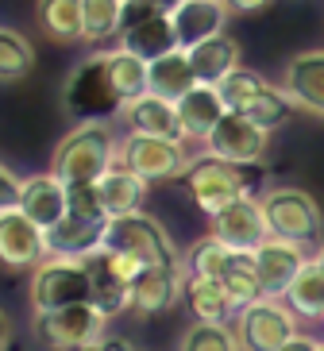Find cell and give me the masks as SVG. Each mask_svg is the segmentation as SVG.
I'll use <instances>...</instances> for the list:
<instances>
[{
	"instance_id": "1",
	"label": "cell",
	"mask_w": 324,
	"mask_h": 351,
	"mask_svg": "<svg viewBox=\"0 0 324 351\" xmlns=\"http://www.w3.org/2000/svg\"><path fill=\"white\" fill-rule=\"evenodd\" d=\"M116 162H120V139H116L112 124L77 120L54 143L51 174H58L66 186H85V182H101Z\"/></svg>"
},
{
	"instance_id": "2",
	"label": "cell",
	"mask_w": 324,
	"mask_h": 351,
	"mask_svg": "<svg viewBox=\"0 0 324 351\" xmlns=\"http://www.w3.org/2000/svg\"><path fill=\"white\" fill-rule=\"evenodd\" d=\"M182 182H186L189 197H193V205H197L205 217H216L220 208L232 205L236 197L251 193L247 166L228 162V158H216V155H209V151H205V155H197V158H189Z\"/></svg>"
},
{
	"instance_id": "3",
	"label": "cell",
	"mask_w": 324,
	"mask_h": 351,
	"mask_svg": "<svg viewBox=\"0 0 324 351\" xmlns=\"http://www.w3.org/2000/svg\"><path fill=\"white\" fill-rule=\"evenodd\" d=\"M105 247L127 251L132 258H139L143 267H182L186 258L178 255L174 239L155 217H147L143 208L139 213H127V217H112L105 228Z\"/></svg>"
},
{
	"instance_id": "4",
	"label": "cell",
	"mask_w": 324,
	"mask_h": 351,
	"mask_svg": "<svg viewBox=\"0 0 324 351\" xmlns=\"http://www.w3.org/2000/svg\"><path fill=\"white\" fill-rule=\"evenodd\" d=\"M262 213H266V224H271V236L290 239V243H316L324 232V213L313 197L297 186H274L259 197Z\"/></svg>"
},
{
	"instance_id": "5",
	"label": "cell",
	"mask_w": 324,
	"mask_h": 351,
	"mask_svg": "<svg viewBox=\"0 0 324 351\" xmlns=\"http://www.w3.org/2000/svg\"><path fill=\"white\" fill-rule=\"evenodd\" d=\"M105 324L108 320L89 301L35 313V336L47 351H89L93 343H101L108 336Z\"/></svg>"
},
{
	"instance_id": "6",
	"label": "cell",
	"mask_w": 324,
	"mask_h": 351,
	"mask_svg": "<svg viewBox=\"0 0 324 351\" xmlns=\"http://www.w3.org/2000/svg\"><path fill=\"white\" fill-rule=\"evenodd\" d=\"M35 313L62 309V305H82L89 301V267L85 258H58L47 255L32 270V286H27Z\"/></svg>"
},
{
	"instance_id": "7",
	"label": "cell",
	"mask_w": 324,
	"mask_h": 351,
	"mask_svg": "<svg viewBox=\"0 0 324 351\" xmlns=\"http://www.w3.org/2000/svg\"><path fill=\"white\" fill-rule=\"evenodd\" d=\"M66 112L73 120H105V116L120 112V97H116L112 82H108L105 54L93 51L73 66V73L66 77Z\"/></svg>"
},
{
	"instance_id": "8",
	"label": "cell",
	"mask_w": 324,
	"mask_h": 351,
	"mask_svg": "<svg viewBox=\"0 0 324 351\" xmlns=\"http://www.w3.org/2000/svg\"><path fill=\"white\" fill-rule=\"evenodd\" d=\"M232 328L243 351H278L297 336V313L286 305V298H259L232 317Z\"/></svg>"
},
{
	"instance_id": "9",
	"label": "cell",
	"mask_w": 324,
	"mask_h": 351,
	"mask_svg": "<svg viewBox=\"0 0 324 351\" xmlns=\"http://www.w3.org/2000/svg\"><path fill=\"white\" fill-rule=\"evenodd\" d=\"M120 162H124L127 170H136L143 182H170V178L186 174L189 155H186V143H182V139L127 132L124 139H120Z\"/></svg>"
},
{
	"instance_id": "10",
	"label": "cell",
	"mask_w": 324,
	"mask_h": 351,
	"mask_svg": "<svg viewBox=\"0 0 324 351\" xmlns=\"http://www.w3.org/2000/svg\"><path fill=\"white\" fill-rule=\"evenodd\" d=\"M212 220V236L224 239L232 251H243L251 255L262 239H271V224H266V213H262V201L255 193L236 197L232 205H224Z\"/></svg>"
},
{
	"instance_id": "11",
	"label": "cell",
	"mask_w": 324,
	"mask_h": 351,
	"mask_svg": "<svg viewBox=\"0 0 324 351\" xmlns=\"http://www.w3.org/2000/svg\"><path fill=\"white\" fill-rule=\"evenodd\" d=\"M205 151L216 158H228V162H240V166H255L266 158L271 151V132H262L259 124H251L247 116L240 112H224L212 135L205 139Z\"/></svg>"
},
{
	"instance_id": "12",
	"label": "cell",
	"mask_w": 324,
	"mask_h": 351,
	"mask_svg": "<svg viewBox=\"0 0 324 351\" xmlns=\"http://www.w3.org/2000/svg\"><path fill=\"white\" fill-rule=\"evenodd\" d=\"M47 251V232L35 220H27L20 208L0 213V267L8 270H35Z\"/></svg>"
},
{
	"instance_id": "13",
	"label": "cell",
	"mask_w": 324,
	"mask_h": 351,
	"mask_svg": "<svg viewBox=\"0 0 324 351\" xmlns=\"http://www.w3.org/2000/svg\"><path fill=\"white\" fill-rule=\"evenodd\" d=\"M251 258H255V270H259V282L266 289V298H286L290 282L309 263V251H305V243H290V239L271 236L251 251Z\"/></svg>"
},
{
	"instance_id": "14",
	"label": "cell",
	"mask_w": 324,
	"mask_h": 351,
	"mask_svg": "<svg viewBox=\"0 0 324 351\" xmlns=\"http://www.w3.org/2000/svg\"><path fill=\"white\" fill-rule=\"evenodd\" d=\"M182 289H186V263L182 267H143L139 278L132 282V309L139 317L170 313L182 301Z\"/></svg>"
},
{
	"instance_id": "15",
	"label": "cell",
	"mask_w": 324,
	"mask_h": 351,
	"mask_svg": "<svg viewBox=\"0 0 324 351\" xmlns=\"http://www.w3.org/2000/svg\"><path fill=\"white\" fill-rule=\"evenodd\" d=\"M27 220H35V224L47 232V228H54L58 220L66 217V182L58 174H27L20 182V205H16Z\"/></svg>"
},
{
	"instance_id": "16",
	"label": "cell",
	"mask_w": 324,
	"mask_h": 351,
	"mask_svg": "<svg viewBox=\"0 0 324 351\" xmlns=\"http://www.w3.org/2000/svg\"><path fill=\"white\" fill-rule=\"evenodd\" d=\"M116 116L127 124V132L162 135V139H182V143H186V132H182L174 101H162V97H155V93H139V97H132V101H124Z\"/></svg>"
},
{
	"instance_id": "17",
	"label": "cell",
	"mask_w": 324,
	"mask_h": 351,
	"mask_svg": "<svg viewBox=\"0 0 324 351\" xmlns=\"http://www.w3.org/2000/svg\"><path fill=\"white\" fill-rule=\"evenodd\" d=\"M282 89L305 112L324 116V51H301L286 62Z\"/></svg>"
},
{
	"instance_id": "18",
	"label": "cell",
	"mask_w": 324,
	"mask_h": 351,
	"mask_svg": "<svg viewBox=\"0 0 324 351\" xmlns=\"http://www.w3.org/2000/svg\"><path fill=\"white\" fill-rule=\"evenodd\" d=\"M228 4L224 0H182L178 8L170 12V23H174V35H178V47H197V43L212 39L228 27Z\"/></svg>"
},
{
	"instance_id": "19",
	"label": "cell",
	"mask_w": 324,
	"mask_h": 351,
	"mask_svg": "<svg viewBox=\"0 0 324 351\" xmlns=\"http://www.w3.org/2000/svg\"><path fill=\"white\" fill-rule=\"evenodd\" d=\"M105 228L108 220H89L66 213L54 228H47V251L58 258H89L105 247Z\"/></svg>"
},
{
	"instance_id": "20",
	"label": "cell",
	"mask_w": 324,
	"mask_h": 351,
	"mask_svg": "<svg viewBox=\"0 0 324 351\" xmlns=\"http://www.w3.org/2000/svg\"><path fill=\"white\" fill-rule=\"evenodd\" d=\"M174 108H178L186 143H205L212 135V128H216L220 120H224V112H228L224 101H220V89L216 85H205V82H197L186 97H178Z\"/></svg>"
},
{
	"instance_id": "21",
	"label": "cell",
	"mask_w": 324,
	"mask_h": 351,
	"mask_svg": "<svg viewBox=\"0 0 324 351\" xmlns=\"http://www.w3.org/2000/svg\"><path fill=\"white\" fill-rule=\"evenodd\" d=\"M186 54H189V62H193L197 82H205V85H220L232 70H240V66H243L240 62V58H243L240 43L232 39L228 32L212 35V39L197 43V47H189Z\"/></svg>"
},
{
	"instance_id": "22",
	"label": "cell",
	"mask_w": 324,
	"mask_h": 351,
	"mask_svg": "<svg viewBox=\"0 0 324 351\" xmlns=\"http://www.w3.org/2000/svg\"><path fill=\"white\" fill-rule=\"evenodd\" d=\"M193 85H197V73H193V62H189L186 47H174L170 54L147 62V93L162 97V101H178Z\"/></svg>"
},
{
	"instance_id": "23",
	"label": "cell",
	"mask_w": 324,
	"mask_h": 351,
	"mask_svg": "<svg viewBox=\"0 0 324 351\" xmlns=\"http://www.w3.org/2000/svg\"><path fill=\"white\" fill-rule=\"evenodd\" d=\"M97 189H101V205H105L108 217H127V213H139V208H143L151 182H143V178H139L136 170H127L124 162H116L112 170L97 182Z\"/></svg>"
},
{
	"instance_id": "24",
	"label": "cell",
	"mask_w": 324,
	"mask_h": 351,
	"mask_svg": "<svg viewBox=\"0 0 324 351\" xmlns=\"http://www.w3.org/2000/svg\"><path fill=\"white\" fill-rule=\"evenodd\" d=\"M182 301L189 305L193 317L209 320V324H228V320L236 317V301L228 298V289H224L220 278H197V274H186Z\"/></svg>"
},
{
	"instance_id": "25",
	"label": "cell",
	"mask_w": 324,
	"mask_h": 351,
	"mask_svg": "<svg viewBox=\"0 0 324 351\" xmlns=\"http://www.w3.org/2000/svg\"><path fill=\"white\" fill-rule=\"evenodd\" d=\"M116 47L139 54L143 62H155V58H162V54H170L178 47V35H174L170 16H155V20H147V23L124 27V32L116 35Z\"/></svg>"
},
{
	"instance_id": "26",
	"label": "cell",
	"mask_w": 324,
	"mask_h": 351,
	"mask_svg": "<svg viewBox=\"0 0 324 351\" xmlns=\"http://www.w3.org/2000/svg\"><path fill=\"white\" fill-rule=\"evenodd\" d=\"M85 267H89V305H93L101 317L112 320V317L132 309V286H127V282L116 278L97 255L85 258Z\"/></svg>"
},
{
	"instance_id": "27",
	"label": "cell",
	"mask_w": 324,
	"mask_h": 351,
	"mask_svg": "<svg viewBox=\"0 0 324 351\" xmlns=\"http://www.w3.org/2000/svg\"><path fill=\"white\" fill-rule=\"evenodd\" d=\"M286 305L305 320H321L324 317V267L309 255V263L301 267V274L290 282L286 289Z\"/></svg>"
},
{
	"instance_id": "28",
	"label": "cell",
	"mask_w": 324,
	"mask_h": 351,
	"mask_svg": "<svg viewBox=\"0 0 324 351\" xmlns=\"http://www.w3.org/2000/svg\"><path fill=\"white\" fill-rule=\"evenodd\" d=\"M101 54H105V66H108V82H112L116 97H120V104L132 101V97L147 93V62L139 58V54L124 51V47H101Z\"/></svg>"
},
{
	"instance_id": "29",
	"label": "cell",
	"mask_w": 324,
	"mask_h": 351,
	"mask_svg": "<svg viewBox=\"0 0 324 351\" xmlns=\"http://www.w3.org/2000/svg\"><path fill=\"white\" fill-rule=\"evenodd\" d=\"M220 89V101H224V108L228 112H240V116H251V108L262 101V97L271 93V82L262 77V73L247 70V66H240V70H232L224 82L216 85Z\"/></svg>"
},
{
	"instance_id": "30",
	"label": "cell",
	"mask_w": 324,
	"mask_h": 351,
	"mask_svg": "<svg viewBox=\"0 0 324 351\" xmlns=\"http://www.w3.org/2000/svg\"><path fill=\"white\" fill-rule=\"evenodd\" d=\"M35 20L42 35L54 43H77L82 39V0H39Z\"/></svg>"
},
{
	"instance_id": "31",
	"label": "cell",
	"mask_w": 324,
	"mask_h": 351,
	"mask_svg": "<svg viewBox=\"0 0 324 351\" xmlns=\"http://www.w3.org/2000/svg\"><path fill=\"white\" fill-rule=\"evenodd\" d=\"M120 16H124V0H82V43L105 47L108 39H116Z\"/></svg>"
},
{
	"instance_id": "32",
	"label": "cell",
	"mask_w": 324,
	"mask_h": 351,
	"mask_svg": "<svg viewBox=\"0 0 324 351\" xmlns=\"http://www.w3.org/2000/svg\"><path fill=\"white\" fill-rule=\"evenodd\" d=\"M236 255H240V251H232L224 239H216L209 232V236H201L197 243L189 247L186 274H197V278H224V274H228V267L236 263Z\"/></svg>"
},
{
	"instance_id": "33",
	"label": "cell",
	"mask_w": 324,
	"mask_h": 351,
	"mask_svg": "<svg viewBox=\"0 0 324 351\" xmlns=\"http://www.w3.org/2000/svg\"><path fill=\"white\" fill-rule=\"evenodd\" d=\"M35 70V47L16 27H0V82H20Z\"/></svg>"
},
{
	"instance_id": "34",
	"label": "cell",
	"mask_w": 324,
	"mask_h": 351,
	"mask_svg": "<svg viewBox=\"0 0 324 351\" xmlns=\"http://www.w3.org/2000/svg\"><path fill=\"white\" fill-rule=\"evenodd\" d=\"M224 289H228V298L236 301V313L247 309V305H255L259 298H266V289H262L259 282V270H255V258L251 255H236V263L228 267V274H224Z\"/></svg>"
},
{
	"instance_id": "35",
	"label": "cell",
	"mask_w": 324,
	"mask_h": 351,
	"mask_svg": "<svg viewBox=\"0 0 324 351\" xmlns=\"http://www.w3.org/2000/svg\"><path fill=\"white\" fill-rule=\"evenodd\" d=\"M178 351H243V348H240V340H236V328H232V324L197 320V324L182 336Z\"/></svg>"
},
{
	"instance_id": "36",
	"label": "cell",
	"mask_w": 324,
	"mask_h": 351,
	"mask_svg": "<svg viewBox=\"0 0 324 351\" xmlns=\"http://www.w3.org/2000/svg\"><path fill=\"white\" fill-rule=\"evenodd\" d=\"M66 213H73V217H89V220H112L105 213V205H101V189H97V182H85V186H66Z\"/></svg>"
},
{
	"instance_id": "37",
	"label": "cell",
	"mask_w": 324,
	"mask_h": 351,
	"mask_svg": "<svg viewBox=\"0 0 324 351\" xmlns=\"http://www.w3.org/2000/svg\"><path fill=\"white\" fill-rule=\"evenodd\" d=\"M155 16H170L155 4V0H124V16H120V32L124 27H136V23H147L155 20Z\"/></svg>"
},
{
	"instance_id": "38",
	"label": "cell",
	"mask_w": 324,
	"mask_h": 351,
	"mask_svg": "<svg viewBox=\"0 0 324 351\" xmlns=\"http://www.w3.org/2000/svg\"><path fill=\"white\" fill-rule=\"evenodd\" d=\"M20 182L23 178L16 170H8V166L0 162V213H8V208L20 205Z\"/></svg>"
},
{
	"instance_id": "39",
	"label": "cell",
	"mask_w": 324,
	"mask_h": 351,
	"mask_svg": "<svg viewBox=\"0 0 324 351\" xmlns=\"http://www.w3.org/2000/svg\"><path fill=\"white\" fill-rule=\"evenodd\" d=\"M278 351H316V336H305V332H297L293 340H286Z\"/></svg>"
},
{
	"instance_id": "40",
	"label": "cell",
	"mask_w": 324,
	"mask_h": 351,
	"mask_svg": "<svg viewBox=\"0 0 324 351\" xmlns=\"http://www.w3.org/2000/svg\"><path fill=\"white\" fill-rule=\"evenodd\" d=\"M89 351H132V343H127L124 336H105V340L93 343Z\"/></svg>"
},
{
	"instance_id": "41",
	"label": "cell",
	"mask_w": 324,
	"mask_h": 351,
	"mask_svg": "<svg viewBox=\"0 0 324 351\" xmlns=\"http://www.w3.org/2000/svg\"><path fill=\"white\" fill-rule=\"evenodd\" d=\"M274 0H228V8L232 12H262V8H271Z\"/></svg>"
},
{
	"instance_id": "42",
	"label": "cell",
	"mask_w": 324,
	"mask_h": 351,
	"mask_svg": "<svg viewBox=\"0 0 324 351\" xmlns=\"http://www.w3.org/2000/svg\"><path fill=\"white\" fill-rule=\"evenodd\" d=\"M12 343V320H8V313L0 309V351Z\"/></svg>"
},
{
	"instance_id": "43",
	"label": "cell",
	"mask_w": 324,
	"mask_h": 351,
	"mask_svg": "<svg viewBox=\"0 0 324 351\" xmlns=\"http://www.w3.org/2000/svg\"><path fill=\"white\" fill-rule=\"evenodd\" d=\"M155 4H158V8H162V12H174V8H178V4H182V0H155Z\"/></svg>"
},
{
	"instance_id": "44",
	"label": "cell",
	"mask_w": 324,
	"mask_h": 351,
	"mask_svg": "<svg viewBox=\"0 0 324 351\" xmlns=\"http://www.w3.org/2000/svg\"><path fill=\"white\" fill-rule=\"evenodd\" d=\"M313 258H316V263L324 267V239H321V247H316V255H313Z\"/></svg>"
},
{
	"instance_id": "45",
	"label": "cell",
	"mask_w": 324,
	"mask_h": 351,
	"mask_svg": "<svg viewBox=\"0 0 324 351\" xmlns=\"http://www.w3.org/2000/svg\"><path fill=\"white\" fill-rule=\"evenodd\" d=\"M316 351H324V340H321V343H316Z\"/></svg>"
},
{
	"instance_id": "46",
	"label": "cell",
	"mask_w": 324,
	"mask_h": 351,
	"mask_svg": "<svg viewBox=\"0 0 324 351\" xmlns=\"http://www.w3.org/2000/svg\"><path fill=\"white\" fill-rule=\"evenodd\" d=\"M224 4H228V0H224Z\"/></svg>"
},
{
	"instance_id": "47",
	"label": "cell",
	"mask_w": 324,
	"mask_h": 351,
	"mask_svg": "<svg viewBox=\"0 0 324 351\" xmlns=\"http://www.w3.org/2000/svg\"><path fill=\"white\" fill-rule=\"evenodd\" d=\"M321 320H324V317H321Z\"/></svg>"
}]
</instances>
